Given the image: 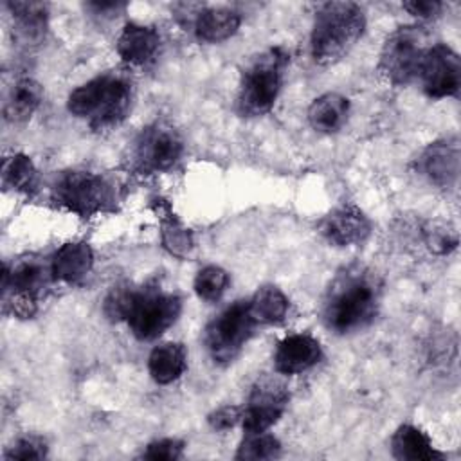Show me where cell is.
I'll return each instance as SVG.
<instances>
[{
	"label": "cell",
	"instance_id": "6da1fadb",
	"mask_svg": "<svg viewBox=\"0 0 461 461\" xmlns=\"http://www.w3.org/2000/svg\"><path fill=\"white\" fill-rule=\"evenodd\" d=\"M380 306V281L362 267L340 272L330 285L322 303V321L328 330L346 335L366 328Z\"/></svg>",
	"mask_w": 461,
	"mask_h": 461
},
{
	"label": "cell",
	"instance_id": "7a4b0ae2",
	"mask_svg": "<svg viewBox=\"0 0 461 461\" xmlns=\"http://www.w3.org/2000/svg\"><path fill=\"white\" fill-rule=\"evenodd\" d=\"M182 301L176 294L130 286H119L110 292L104 301V313L110 319L126 321L130 331L139 340L158 339L180 315Z\"/></svg>",
	"mask_w": 461,
	"mask_h": 461
},
{
	"label": "cell",
	"instance_id": "3957f363",
	"mask_svg": "<svg viewBox=\"0 0 461 461\" xmlns=\"http://www.w3.org/2000/svg\"><path fill=\"white\" fill-rule=\"evenodd\" d=\"M131 85L128 77L115 72L101 74L70 92L67 106L76 117L88 119L94 130L117 126L128 113Z\"/></svg>",
	"mask_w": 461,
	"mask_h": 461
},
{
	"label": "cell",
	"instance_id": "277c9868",
	"mask_svg": "<svg viewBox=\"0 0 461 461\" xmlns=\"http://www.w3.org/2000/svg\"><path fill=\"white\" fill-rule=\"evenodd\" d=\"M366 27V16L355 2H328L315 14L310 50L317 63L331 65L344 58L358 41Z\"/></svg>",
	"mask_w": 461,
	"mask_h": 461
},
{
	"label": "cell",
	"instance_id": "5b68a950",
	"mask_svg": "<svg viewBox=\"0 0 461 461\" xmlns=\"http://www.w3.org/2000/svg\"><path fill=\"white\" fill-rule=\"evenodd\" d=\"M286 65V52L274 47L256 56L245 67L238 88V110L243 115H263L274 106L283 85Z\"/></svg>",
	"mask_w": 461,
	"mask_h": 461
},
{
	"label": "cell",
	"instance_id": "8992f818",
	"mask_svg": "<svg viewBox=\"0 0 461 461\" xmlns=\"http://www.w3.org/2000/svg\"><path fill=\"white\" fill-rule=\"evenodd\" d=\"M52 200L79 216H94L112 209L115 189L113 184L99 173L68 171L54 184Z\"/></svg>",
	"mask_w": 461,
	"mask_h": 461
},
{
	"label": "cell",
	"instance_id": "52a82bcc",
	"mask_svg": "<svg viewBox=\"0 0 461 461\" xmlns=\"http://www.w3.org/2000/svg\"><path fill=\"white\" fill-rule=\"evenodd\" d=\"M254 326L249 301L232 303L207 324L203 333L207 353L216 364L232 362L250 339Z\"/></svg>",
	"mask_w": 461,
	"mask_h": 461
},
{
	"label": "cell",
	"instance_id": "ba28073f",
	"mask_svg": "<svg viewBox=\"0 0 461 461\" xmlns=\"http://www.w3.org/2000/svg\"><path fill=\"white\" fill-rule=\"evenodd\" d=\"M427 34L421 27L405 25L391 32L382 47L378 68L393 85H405L418 77L423 56L429 49Z\"/></svg>",
	"mask_w": 461,
	"mask_h": 461
},
{
	"label": "cell",
	"instance_id": "9c48e42d",
	"mask_svg": "<svg viewBox=\"0 0 461 461\" xmlns=\"http://www.w3.org/2000/svg\"><path fill=\"white\" fill-rule=\"evenodd\" d=\"M52 277L50 265L38 258L18 259L13 267H4L2 288L11 310L18 317H31L38 308V297Z\"/></svg>",
	"mask_w": 461,
	"mask_h": 461
},
{
	"label": "cell",
	"instance_id": "30bf717a",
	"mask_svg": "<svg viewBox=\"0 0 461 461\" xmlns=\"http://www.w3.org/2000/svg\"><path fill=\"white\" fill-rule=\"evenodd\" d=\"M288 400L290 393L279 378H259L252 385L249 403L241 412V427L245 434L267 432L283 416Z\"/></svg>",
	"mask_w": 461,
	"mask_h": 461
},
{
	"label": "cell",
	"instance_id": "8fae6325",
	"mask_svg": "<svg viewBox=\"0 0 461 461\" xmlns=\"http://www.w3.org/2000/svg\"><path fill=\"white\" fill-rule=\"evenodd\" d=\"M184 149L180 133L167 122H155L142 130L135 142V162L144 173L173 167Z\"/></svg>",
	"mask_w": 461,
	"mask_h": 461
},
{
	"label": "cell",
	"instance_id": "7c38bea8",
	"mask_svg": "<svg viewBox=\"0 0 461 461\" xmlns=\"http://www.w3.org/2000/svg\"><path fill=\"white\" fill-rule=\"evenodd\" d=\"M418 77L430 99L456 95L461 86L459 56L445 43L430 45L423 56Z\"/></svg>",
	"mask_w": 461,
	"mask_h": 461
},
{
	"label": "cell",
	"instance_id": "4fadbf2b",
	"mask_svg": "<svg viewBox=\"0 0 461 461\" xmlns=\"http://www.w3.org/2000/svg\"><path fill=\"white\" fill-rule=\"evenodd\" d=\"M319 229L328 243L335 247H351L362 243L369 236L371 223L358 207L340 205L324 216Z\"/></svg>",
	"mask_w": 461,
	"mask_h": 461
},
{
	"label": "cell",
	"instance_id": "5bb4252c",
	"mask_svg": "<svg viewBox=\"0 0 461 461\" xmlns=\"http://www.w3.org/2000/svg\"><path fill=\"white\" fill-rule=\"evenodd\" d=\"M321 344L308 333L286 335L276 348L274 364L283 375H297L313 367L321 360Z\"/></svg>",
	"mask_w": 461,
	"mask_h": 461
},
{
	"label": "cell",
	"instance_id": "9a60e30c",
	"mask_svg": "<svg viewBox=\"0 0 461 461\" xmlns=\"http://www.w3.org/2000/svg\"><path fill=\"white\" fill-rule=\"evenodd\" d=\"M160 45V36L155 27L142 23H126L117 38V54L130 65L149 63Z\"/></svg>",
	"mask_w": 461,
	"mask_h": 461
},
{
	"label": "cell",
	"instance_id": "2e32d148",
	"mask_svg": "<svg viewBox=\"0 0 461 461\" xmlns=\"http://www.w3.org/2000/svg\"><path fill=\"white\" fill-rule=\"evenodd\" d=\"M421 173L436 185L448 187L459 173V146L457 140H439L430 144L420 158Z\"/></svg>",
	"mask_w": 461,
	"mask_h": 461
},
{
	"label": "cell",
	"instance_id": "e0dca14e",
	"mask_svg": "<svg viewBox=\"0 0 461 461\" xmlns=\"http://www.w3.org/2000/svg\"><path fill=\"white\" fill-rule=\"evenodd\" d=\"M94 265V252L85 241H70L61 245L50 259L52 279L61 283L81 281Z\"/></svg>",
	"mask_w": 461,
	"mask_h": 461
},
{
	"label": "cell",
	"instance_id": "ac0fdd59",
	"mask_svg": "<svg viewBox=\"0 0 461 461\" xmlns=\"http://www.w3.org/2000/svg\"><path fill=\"white\" fill-rule=\"evenodd\" d=\"M13 13V32L20 45H38L47 29V5L41 2H9Z\"/></svg>",
	"mask_w": 461,
	"mask_h": 461
},
{
	"label": "cell",
	"instance_id": "d6986e66",
	"mask_svg": "<svg viewBox=\"0 0 461 461\" xmlns=\"http://www.w3.org/2000/svg\"><path fill=\"white\" fill-rule=\"evenodd\" d=\"M241 23L240 14L230 7H205L196 13L193 20L198 40L218 43L236 34Z\"/></svg>",
	"mask_w": 461,
	"mask_h": 461
},
{
	"label": "cell",
	"instance_id": "ffe728a7",
	"mask_svg": "<svg viewBox=\"0 0 461 461\" xmlns=\"http://www.w3.org/2000/svg\"><path fill=\"white\" fill-rule=\"evenodd\" d=\"M187 366L185 348L178 342H162L155 346L148 357L149 376L160 384L167 385L178 380Z\"/></svg>",
	"mask_w": 461,
	"mask_h": 461
},
{
	"label": "cell",
	"instance_id": "44dd1931",
	"mask_svg": "<svg viewBox=\"0 0 461 461\" xmlns=\"http://www.w3.org/2000/svg\"><path fill=\"white\" fill-rule=\"evenodd\" d=\"M349 113V101L335 92H328L313 99L308 108V121L315 131L335 133L339 131Z\"/></svg>",
	"mask_w": 461,
	"mask_h": 461
},
{
	"label": "cell",
	"instance_id": "7402d4cb",
	"mask_svg": "<svg viewBox=\"0 0 461 461\" xmlns=\"http://www.w3.org/2000/svg\"><path fill=\"white\" fill-rule=\"evenodd\" d=\"M391 450L396 459L405 461H432L443 457V454L432 447L429 436L409 423L396 429L391 438Z\"/></svg>",
	"mask_w": 461,
	"mask_h": 461
},
{
	"label": "cell",
	"instance_id": "603a6c76",
	"mask_svg": "<svg viewBox=\"0 0 461 461\" xmlns=\"http://www.w3.org/2000/svg\"><path fill=\"white\" fill-rule=\"evenodd\" d=\"M43 99V88L38 81L23 77L18 79L4 103V115L11 122H25L38 110Z\"/></svg>",
	"mask_w": 461,
	"mask_h": 461
},
{
	"label": "cell",
	"instance_id": "cb8c5ba5",
	"mask_svg": "<svg viewBox=\"0 0 461 461\" xmlns=\"http://www.w3.org/2000/svg\"><path fill=\"white\" fill-rule=\"evenodd\" d=\"M256 324H277L286 317L288 297L277 286H261L249 301Z\"/></svg>",
	"mask_w": 461,
	"mask_h": 461
},
{
	"label": "cell",
	"instance_id": "d4e9b609",
	"mask_svg": "<svg viewBox=\"0 0 461 461\" xmlns=\"http://www.w3.org/2000/svg\"><path fill=\"white\" fill-rule=\"evenodd\" d=\"M4 187L16 193H27L36 184V167L32 160L23 153H14L4 160L2 166Z\"/></svg>",
	"mask_w": 461,
	"mask_h": 461
},
{
	"label": "cell",
	"instance_id": "484cf974",
	"mask_svg": "<svg viewBox=\"0 0 461 461\" xmlns=\"http://www.w3.org/2000/svg\"><path fill=\"white\" fill-rule=\"evenodd\" d=\"M229 285V274L218 265H207L194 277V292L203 301H218Z\"/></svg>",
	"mask_w": 461,
	"mask_h": 461
},
{
	"label": "cell",
	"instance_id": "4316f807",
	"mask_svg": "<svg viewBox=\"0 0 461 461\" xmlns=\"http://www.w3.org/2000/svg\"><path fill=\"white\" fill-rule=\"evenodd\" d=\"M281 454V443L267 432L247 434L236 452V459H274Z\"/></svg>",
	"mask_w": 461,
	"mask_h": 461
},
{
	"label": "cell",
	"instance_id": "83f0119b",
	"mask_svg": "<svg viewBox=\"0 0 461 461\" xmlns=\"http://www.w3.org/2000/svg\"><path fill=\"white\" fill-rule=\"evenodd\" d=\"M162 243L175 256H185L193 249V238L189 230L175 218L162 221Z\"/></svg>",
	"mask_w": 461,
	"mask_h": 461
},
{
	"label": "cell",
	"instance_id": "f1b7e54d",
	"mask_svg": "<svg viewBox=\"0 0 461 461\" xmlns=\"http://www.w3.org/2000/svg\"><path fill=\"white\" fill-rule=\"evenodd\" d=\"M47 456V443L36 434L18 438L5 452V459H43Z\"/></svg>",
	"mask_w": 461,
	"mask_h": 461
},
{
	"label": "cell",
	"instance_id": "f546056e",
	"mask_svg": "<svg viewBox=\"0 0 461 461\" xmlns=\"http://www.w3.org/2000/svg\"><path fill=\"white\" fill-rule=\"evenodd\" d=\"M182 452H184V441L176 438H162L146 445L140 457L151 459V461H175L182 457Z\"/></svg>",
	"mask_w": 461,
	"mask_h": 461
},
{
	"label": "cell",
	"instance_id": "4dcf8cb0",
	"mask_svg": "<svg viewBox=\"0 0 461 461\" xmlns=\"http://www.w3.org/2000/svg\"><path fill=\"white\" fill-rule=\"evenodd\" d=\"M241 412H243L241 407L221 405L207 416V421L214 430H229L236 423H241Z\"/></svg>",
	"mask_w": 461,
	"mask_h": 461
},
{
	"label": "cell",
	"instance_id": "1f68e13d",
	"mask_svg": "<svg viewBox=\"0 0 461 461\" xmlns=\"http://www.w3.org/2000/svg\"><path fill=\"white\" fill-rule=\"evenodd\" d=\"M402 7L418 18H432L439 14V11L443 9V4L438 0H411V2H403Z\"/></svg>",
	"mask_w": 461,
	"mask_h": 461
}]
</instances>
